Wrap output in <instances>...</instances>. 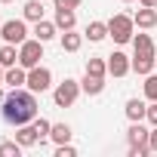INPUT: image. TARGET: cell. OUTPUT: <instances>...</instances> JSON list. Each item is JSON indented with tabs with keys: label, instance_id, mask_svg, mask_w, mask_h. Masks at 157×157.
<instances>
[{
	"label": "cell",
	"instance_id": "ffe728a7",
	"mask_svg": "<svg viewBox=\"0 0 157 157\" xmlns=\"http://www.w3.org/2000/svg\"><path fill=\"white\" fill-rule=\"evenodd\" d=\"M34 129H37V145L43 148V145L49 142V132H52V123H49L46 117H34Z\"/></svg>",
	"mask_w": 157,
	"mask_h": 157
},
{
	"label": "cell",
	"instance_id": "cb8c5ba5",
	"mask_svg": "<svg viewBox=\"0 0 157 157\" xmlns=\"http://www.w3.org/2000/svg\"><path fill=\"white\" fill-rule=\"evenodd\" d=\"M86 74L105 77V74H108V59H99V56H93V59L86 62Z\"/></svg>",
	"mask_w": 157,
	"mask_h": 157
},
{
	"label": "cell",
	"instance_id": "d6986e66",
	"mask_svg": "<svg viewBox=\"0 0 157 157\" xmlns=\"http://www.w3.org/2000/svg\"><path fill=\"white\" fill-rule=\"evenodd\" d=\"M0 65H3V68L19 65V49H16V43H3V46H0Z\"/></svg>",
	"mask_w": 157,
	"mask_h": 157
},
{
	"label": "cell",
	"instance_id": "836d02e7",
	"mask_svg": "<svg viewBox=\"0 0 157 157\" xmlns=\"http://www.w3.org/2000/svg\"><path fill=\"white\" fill-rule=\"evenodd\" d=\"M123 3H132V0H123Z\"/></svg>",
	"mask_w": 157,
	"mask_h": 157
},
{
	"label": "cell",
	"instance_id": "7a4b0ae2",
	"mask_svg": "<svg viewBox=\"0 0 157 157\" xmlns=\"http://www.w3.org/2000/svg\"><path fill=\"white\" fill-rule=\"evenodd\" d=\"M136 34V22L126 13H117L108 19V37H114V43H129Z\"/></svg>",
	"mask_w": 157,
	"mask_h": 157
},
{
	"label": "cell",
	"instance_id": "f546056e",
	"mask_svg": "<svg viewBox=\"0 0 157 157\" xmlns=\"http://www.w3.org/2000/svg\"><path fill=\"white\" fill-rule=\"evenodd\" d=\"M148 145H151V151H157V126L151 129V136H148Z\"/></svg>",
	"mask_w": 157,
	"mask_h": 157
},
{
	"label": "cell",
	"instance_id": "277c9868",
	"mask_svg": "<svg viewBox=\"0 0 157 157\" xmlns=\"http://www.w3.org/2000/svg\"><path fill=\"white\" fill-rule=\"evenodd\" d=\"M40 59H43V40H25L22 46H19V65L22 68H34V65H40Z\"/></svg>",
	"mask_w": 157,
	"mask_h": 157
},
{
	"label": "cell",
	"instance_id": "3957f363",
	"mask_svg": "<svg viewBox=\"0 0 157 157\" xmlns=\"http://www.w3.org/2000/svg\"><path fill=\"white\" fill-rule=\"evenodd\" d=\"M80 93H83L80 83L71 80V77H65V80L56 83V90H52V102H56V108H71V105L77 102V96H80Z\"/></svg>",
	"mask_w": 157,
	"mask_h": 157
},
{
	"label": "cell",
	"instance_id": "44dd1931",
	"mask_svg": "<svg viewBox=\"0 0 157 157\" xmlns=\"http://www.w3.org/2000/svg\"><path fill=\"white\" fill-rule=\"evenodd\" d=\"M154 68H157V59H139V56H132V71H136V74L148 77Z\"/></svg>",
	"mask_w": 157,
	"mask_h": 157
},
{
	"label": "cell",
	"instance_id": "ac0fdd59",
	"mask_svg": "<svg viewBox=\"0 0 157 157\" xmlns=\"http://www.w3.org/2000/svg\"><path fill=\"white\" fill-rule=\"evenodd\" d=\"M80 46H83V34H77L74 28L62 34V49H65V52H77Z\"/></svg>",
	"mask_w": 157,
	"mask_h": 157
},
{
	"label": "cell",
	"instance_id": "7402d4cb",
	"mask_svg": "<svg viewBox=\"0 0 157 157\" xmlns=\"http://www.w3.org/2000/svg\"><path fill=\"white\" fill-rule=\"evenodd\" d=\"M49 139H52L56 145H65V142H71V126H68V123H52V132H49Z\"/></svg>",
	"mask_w": 157,
	"mask_h": 157
},
{
	"label": "cell",
	"instance_id": "7c38bea8",
	"mask_svg": "<svg viewBox=\"0 0 157 157\" xmlns=\"http://www.w3.org/2000/svg\"><path fill=\"white\" fill-rule=\"evenodd\" d=\"M3 83H10L13 90H16V86H25V83H28V68H22V65H13V68H6Z\"/></svg>",
	"mask_w": 157,
	"mask_h": 157
},
{
	"label": "cell",
	"instance_id": "ba28073f",
	"mask_svg": "<svg viewBox=\"0 0 157 157\" xmlns=\"http://www.w3.org/2000/svg\"><path fill=\"white\" fill-rule=\"evenodd\" d=\"M148 136H151V129H145V126H142V120H136V123L126 129V142H129V148H142V151H148V154H151Z\"/></svg>",
	"mask_w": 157,
	"mask_h": 157
},
{
	"label": "cell",
	"instance_id": "f1b7e54d",
	"mask_svg": "<svg viewBox=\"0 0 157 157\" xmlns=\"http://www.w3.org/2000/svg\"><path fill=\"white\" fill-rule=\"evenodd\" d=\"M52 3H56V6H68V10H77V6L83 3V0H52Z\"/></svg>",
	"mask_w": 157,
	"mask_h": 157
},
{
	"label": "cell",
	"instance_id": "1f68e13d",
	"mask_svg": "<svg viewBox=\"0 0 157 157\" xmlns=\"http://www.w3.org/2000/svg\"><path fill=\"white\" fill-rule=\"evenodd\" d=\"M3 77H6V68H3V65H0V83H3Z\"/></svg>",
	"mask_w": 157,
	"mask_h": 157
},
{
	"label": "cell",
	"instance_id": "52a82bcc",
	"mask_svg": "<svg viewBox=\"0 0 157 157\" xmlns=\"http://www.w3.org/2000/svg\"><path fill=\"white\" fill-rule=\"evenodd\" d=\"M129 71H132V59H129L126 52L114 49V52L108 56V74H111V77H126Z\"/></svg>",
	"mask_w": 157,
	"mask_h": 157
},
{
	"label": "cell",
	"instance_id": "d4e9b609",
	"mask_svg": "<svg viewBox=\"0 0 157 157\" xmlns=\"http://www.w3.org/2000/svg\"><path fill=\"white\" fill-rule=\"evenodd\" d=\"M22 154V145L13 139V142H0V157H19Z\"/></svg>",
	"mask_w": 157,
	"mask_h": 157
},
{
	"label": "cell",
	"instance_id": "9c48e42d",
	"mask_svg": "<svg viewBox=\"0 0 157 157\" xmlns=\"http://www.w3.org/2000/svg\"><path fill=\"white\" fill-rule=\"evenodd\" d=\"M132 56H139V59H157V52H154V40L148 37V34H132Z\"/></svg>",
	"mask_w": 157,
	"mask_h": 157
},
{
	"label": "cell",
	"instance_id": "83f0119b",
	"mask_svg": "<svg viewBox=\"0 0 157 157\" xmlns=\"http://www.w3.org/2000/svg\"><path fill=\"white\" fill-rule=\"evenodd\" d=\"M145 120H148L151 126H157V102H151V105H148V114H145Z\"/></svg>",
	"mask_w": 157,
	"mask_h": 157
},
{
	"label": "cell",
	"instance_id": "5b68a950",
	"mask_svg": "<svg viewBox=\"0 0 157 157\" xmlns=\"http://www.w3.org/2000/svg\"><path fill=\"white\" fill-rule=\"evenodd\" d=\"M31 93H46L49 86H52V71L49 68H43V65H34V68H28V83H25Z\"/></svg>",
	"mask_w": 157,
	"mask_h": 157
},
{
	"label": "cell",
	"instance_id": "8992f818",
	"mask_svg": "<svg viewBox=\"0 0 157 157\" xmlns=\"http://www.w3.org/2000/svg\"><path fill=\"white\" fill-rule=\"evenodd\" d=\"M0 37H3V43H16V46H22V43L28 40V28H25L22 19H10V22L0 25Z\"/></svg>",
	"mask_w": 157,
	"mask_h": 157
},
{
	"label": "cell",
	"instance_id": "e575fe53",
	"mask_svg": "<svg viewBox=\"0 0 157 157\" xmlns=\"http://www.w3.org/2000/svg\"><path fill=\"white\" fill-rule=\"evenodd\" d=\"M0 25H3V19H0Z\"/></svg>",
	"mask_w": 157,
	"mask_h": 157
},
{
	"label": "cell",
	"instance_id": "6da1fadb",
	"mask_svg": "<svg viewBox=\"0 0 157 157\" xmlns=\"http://www.w3.org/2000/svg\"><path fill=\"white\" fill-rule=\"evenodd\" d=\"M0 117H3L10 126L34 123V117H37V93H31L28 86L10 90L3 96V102H0Z\"/></svg>",
	"mask_w": 157,
	"mask_h": 157
},
{
	"label": "cell",
	"instance_id": "4fadbf2b",
	"mask_svg": "<svg viewBox=\"0 0 157 157\" xmlns=\"http://www.w3.org/2000/svg\"><path fill=\"white\" fill-rule=\"evenodd\" d=\"M16 142H19L22 148H31V145H37V129H34V123L16 126Z\"/></svg>",
	"mask_w": 157,
	"mask_h": 157
},
{
	"label": "cell",
	"instance_id": "d6a6232c",
	"mask_svg": "<svg viewBox=\"0 0 157 157\" xmlns=\"http://www.w3.org/2000/svg\"><path fill=\"white\" fill-rule=\"evenodd\" d=\"M0 3H13V0H0Z\"/></svg>",
	"mask_w": 157,
	"mask_h": 157
},
{
	"label": "cell",
	"instance_id": "4dcf8cb0",
	"mask_svg": "<svg viewBox=\"0 0 157 157\" xmlns=\"http://www.w3.org/2000/svg\"><path fill=\"white\" fill-rule=\"evenodd\" d=\"M142 6H157V0H139Z\"/></svg>",
	"mask_w": 157,
	"mask_h": 157
},
{
	"label": "cell",
	"instance_id": "e0dca14e",
	"mask_svg": "<svg viewBox=\"0 0 157 157\" xmlns=\"http://www.w3.org/2000/svg\"><path fill=\"white\" fill-rule=\"evenodd\" d=\"M145 114H148V105H145L142 99H129V102H126V117H129V123L145 120Z\"/></svg>",
	"mask_w": 157,
	"mask_h": 157
},
{
	"label": "cell",
	"instance_id": "8fae6325",
	"mask_svg": "<svg viewBox=\"0 0 157 157\" xmlns=\"http://www.w3.org/2000/svg\"><path fill=\"white\" fill-rule=\"evenodd\" d=\"M56 28L59 31H71L74 25H77V16H74V10H68V6H56Z\"/></svg>",
	"mask_w": 157,
	"mask_h": 157
},
{
	"label": "cell",
	"instance_id": "603a6c76",
	"mask_svg": "<svg viewBox=\"0 0 157 157\" xmlns=\"http://www.w3.org/2000/svg\"><path fill=\"white\" fill-rule=\"evenodd\" d=\"M25 19L28 22H40L43 19V0H28L25 3Z\"/></svg>",
	"mask_w": 157,
	"mask_h": 157
},
{
	"label": "cell",
	"instance_id": "9a60e30c",
	"mask_svg": "<svg viewBox=\"0 0 157 157\" xmlns=\"http://www.w3.org/2000/svg\"><path fill=\"white\" fill-rule=\"evenodd\" d=\"M83 37H86L90 43H102V40L108 37V22H90Z\"/></svg>",
	"mask_w": 157,
	"mask_h": 157
},
{
	"label": "cell",
	"instance_id": "4316f807",
	"mask_svg": "<svg viewBox=\"0 0 157 157\" xmlns=\"http://www.w3.org/2000/svg\"><path fill=\"white\" fill-rule=\"evenodd\" d=\"M56 157H77V148H71V145L65 142V145L56 148Z\"/></svg>",
	"mask_w": 157,
	"mask_h": 157
},
{
	"label": "cell",
	"instance_id": "2e32d148",
	"mask_svg": "<svg viewBox=\"0 0 157 157\" xmlns=\"http://www.w3.org/2000/svg\"><path fill=\"white\" fill-rule=\"evenodd\" d=\"M56 31H59V28H56V22H46V19L34 22V37H37V40H43V43H46V40H52V37H56Z\"/></svg>",
	"mask_w": 157,
	"mask_h": 157
},
{
	"label": "cell",
	"instance_id": "5bb4252c",
	"mask_svg": "<svg viewBox=\"0 0 157 157\" xmlns=\"http://www.w3.org/2000/svg\"><path fill=\"white\" fill-rule=\"evenodd\" d=\"M80 90L86 96H99L105 90V77H96V74H83V80H80Z\"/></svg>",
	"mask_w": 157,
	"mask_h": 157
},
{
	"label": "cell",
	"instance_id": "30bf717a",
	"mask_svg": "<svg viewBox=\"0 0 157 157\" xmlns=\"http://www.w3.org/2000/svg\"><path fill=\"white\" fill-rule=\"evenodd\" d=\"M132 22H136V28H142V31L154 28V25H157V6H142V10L132 16Z\"/></svg>",
	"mask_w": 157,
	"mask_h": 157
},
{
	"label": "cell",
	"instance_id": "484cf974",
	"mask_svg": "<svg viewBox=\"0 0 157 157\" xmlns=\"http://www.w3.org/2000/svg\"><path fill=\"white\" fill-rule=\"evenodd\" d=\"M145 99L148 102H157V74H148L145 77Z\"/></svg>",
	"mask_w": 157,
	"mask_h": 157
}]
</instances>
